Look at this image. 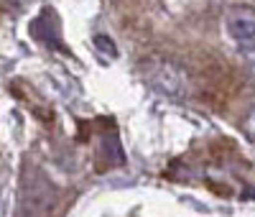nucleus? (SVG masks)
I'll list each match as a JSON object with an SVG mask.
<instances>
[{"label": "nucleus", "instance_id": "nucleus-1", "mask_svg": "<svg viewBox=\"0 0 255 217\" xmlns=\"http://www.w3.org/2000/svg\"><path fill=\"white\" fill-rule=\"evenodd\" d=\"M222 26L230 43L238 54L255 64V8L253 5H232L222 15Z\"/></svg>", "mask_w": 255, "mask_h": 217}, {"label": "nucleus", "instance_id": "nucleus-2", "mask_svg": "<svg viewBox=\"0 0 255 217\" xmlns=\"http://www.w3.org/2000/svg\"><path fill=\"white\" fill-rule=\"evenodd\" d=\"M140 69H143L148 84L156 87L158 92L171 95V97L186 95L189 77H186V72L181 67H176L174 61H168V59H145Z\"/></svg>", "mask_w": 255, "mask_h": 217}, {"label": "nucleus", "instance_id": "nucleus-3", "mask_svg": "<svg viewBox=\"0 0 255 217\" xmlns=\"http://www.w3.org/2000/svg\"><path fill=\"white\" fill-rule=\"evenodd\" d=\"M243 128H245V133L255 141V107H253V110L245 115V120H243Z\"/></svg>", "mask_w": 255, "mask_h": 217}, {"label": "nucleus", "instance_id": "nucleus-4", "mask_svg": "<svg viewBox=\"0 0 255 217\" xmlns=\"http://www.w3.org/2000/svg\"><path fill=\"white\" fill-rule=\"evenodd\" d=\"M8 3H10L13 8H23V5L28 3V0H8Z\"/></svg>", "mask_w": 255, "mask_h": 217}]
</instances>
